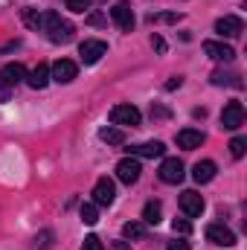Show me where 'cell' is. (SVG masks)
<instances>
[{
	"label": "cell",
	"instance_id": "obj_2",
	"mask_svg": "<svg viewBox=\"0 0 247 250\" xmlns=\"http://www.w3.org/2000/svg\"><path fill=\"white\" fill-rule=\"evenodd\" d=\"M245 125V105L242 102H227L224 105V111H221V128L224 131H236V128H242Z\"/></svg>",
	"mask_w": 247,
	"mask_h": 250
},
{
	"label": "cell",
	"instance_id": "obj_17",
	"mask_svg": "<svg viewBox=\"0 0 247 250\" xmlns=\"http://www.w3.org/2000/svg\"><path fill=\"white\" fill-rule=\"evenodd\" d=\"M204 131H195V128H184V131H178V146L186 148V151H192V148H201L204 146Z\"/></svg>",
	"mask_w": 247,
	"mask_h": 250
},
{
	"label": "cell",
	"instance_id": "obj_25",
	"mask_svg": "<svg viewBox=\"0 0 247 250\" xmlns=\"http://www.w3.org/2000/svg\"><path fill=\"white\" fill-rule=\"evenodd\" d=\"M82 221H84V224H96V221H99L96 204H82Z\"/></svg>",
	"mask_w": 247,
	"mask_h": 250
},
{
	"label": "cell",
	"instance_id": "obj_32",
	"mask_svg": "<svg viewBox=\"0 0 247 250\" xmlns=\"http://www.w3.org/2000/svg\"><path fill=\"white\" fill-rule=\"evenodd\" d=\"M87 23H90V26H105V18H102L99 12H93V15H87Z\"/></svg>",
	"mask_w": 247,
	"mask_h": 250
},
{
	"label": "cell",
	"instance_id": "obj_7",
	"mask_svg": "<svg viewBox=\"0 0 247 250\" xmlns=\"http://www.w3.org/2000/svg\"><path fill=\"white\" fill-rule=\"evenodd\" d=\"M114 198H117L114 181H111V178H99L96 187H93V204H96V207H111Z\"/></svg>",
	"mask_w": 247,
	"mask_h": 250
},
{
	"label": "cell",
	"instance_id": "obj_30",
	"mask_svg": "<svg viewBox=\"0 0 247 250\" xmlns=\"http://www.w3.org/2000/svg\"><path fill=\"white\" fill-rule=\"evenodd\" d=\"M181 15H172V12H166V15H148V21L154 23V21H163V23H175Z\"/></svg>",
	"mask_w": 247,
	"mask_h": 250
},
{
	"label": "cell",
	"instance_id": "obj_6",
	"mask_svg": "<svg viewBox=\"0 0 247 250\" xmlns=\"http://www.w3.org/2000/svg\"><path fill=\"white\" fill-rule=\"evenodd\" d=\"M206 242L209 245H218V248H233L236 245V233L224 224H209L206 227Z\"/></svg>",
	"mask_w": 247,
	"mask_h": 250
},
{
	"label": "cell",
	"instance_id": "obj_14",
	"mask_svg": "<svg viewBox=\"0 0 247 250\" xmlns=\"http://www.w3.org/2000/svg\"><path fill=\"white\" fill-rule=\"evenodd\" d=\"M128 151H131V157H148V160H154V157H163L166 146H163L160 140H151V143H140V146H131Z\"/></svg>",
	"mask_w": 247,
	"mask_h": 250
},
{
	"label": "cell",
	"instance_id": "obj_19",
	"mask_svg": "<svg viewBox=\"0 0 247 250\" xmlns=\"http://www.w3.org/2000/svg\"><path fill=\"white\" fill-rule=\"evenodd\" d=\"M47 82H50V67H47V64H38V67L26 76V84H29L32 90H44Z\"/></svg>",
	"mask_w": 247,
	"mask_h": 250
},
{
	"label": "cell",
	"instance_id": "obj_15",
	"mask_svg": "<svg viewBox=\"0 0 247 250\" xmlns=\"http://www.w3.org/2000/svg\"><path fill=\"white\" fill-rule=\"evenodd\" d=\"M26 79V70H23V64H6L3 70H0V84H6V87H15V84H21Z\"/></svg>",
	"mask_w": 247,
	"mask_h": 250
},
{
	"label": "cell",
	"instance_id": "obj_3",
	"mask_svg": "<svg viewBox=\"0 0 247 250\" xmlns=\"http://www.w3.org/2000/svg\"><path fill=\"white\" fill-rule=\"evenodd\" d=\"M215 32H218L221 38H239V35L245 32V21H242L239 15H224V18L215 21Z\"/></svg>",
	"mask_w": 247,
	"mask_h": 250
},
{
	"label": "cell",
	"instance_id": "obj_21",
	"mask_svg": "<svg viewBox=\"0 0 247 250\" xmlns=\"http://www.w3.org/2000/svg\"><path fill=\"white\" fill-rule=\"evenodd\" d=\"M99 140H102V143H108V146H123V143H125V131H123V128H111V125H108V128H102V131H99Z\"/></svg>",
	"mask_w": 247,
	"mask_h": 250
},
{
	"label": "cell",
	"instance_id": "obj_33",
	"mask_svg": "<svg viewBox=\"0 0 247 250\" xmlns=\"http://www.w3.org/2000/svg\"><path fill=\"white\" fill-rule=\"evenodd\" d=\"M151 47H154L157 53H166V41H163L160 35H151Z\"/></svg>",
	"mask_w": 247,
	"mask_h": 250
},
{
	"label": "cell",
	"instance_id": "obj_5",
	"mask_svg": "<svg viewBox=\"0 0 247 250\" xmlns=\"http://www.w3.org/2000/svg\"><path fill=\"white\" fill-rule=\"evenodd\" d=\"M111 21L123 29V32H131L134 29V23H137V18H134V9L125 3V0H120V3H114V9H111Z\"/></svg>",
	"mask_w": 247,
	"mask_h": 250
},
{
	"label": "cell",
	"instance_id": "obj_23",
	"mask_svg": "<svg viewBox=\"0 0 247 250\" xmlns=\"http://www.w3.org/2000/svg\"><path fill=\"white\" fill-rule=\"evenodd\" d=\"M23 23H26L29 29H41V23H44V15H41L38 9H23Z\"/></svg>",
	"mask_w": 247,
	"mask_h": 250
},
{
	"label": "cell",
	"instance_id": "obj_28",
	"mask_svg": "<svg viewBox=\"0 0 247 250\" xmlns=\"http://www.w3.org/2000/svg\"><path fill=\"white\" fill-rule=\"evenodd\" d=\"M172 230L181 233V236H186V233H192V224H189L186 218H175V221H172Z\"/></svg>",
	"mask_w": 247,
	"mask_h": 250
},
{
	"label": "cell",
	"instance_id": "obj_4",
	"mask_svg": "<svg viewBox=\"0 0 247 250\" xmlns=\"http://www.w3.org/2000/svg\"><path fill=\"white\" fill-rule=\"evenodd\" d=\"M105 53H108V44H105V41L87 38V41H82V44H79V56H82V62H84V64H96Z\"/></svg>",
	"mask_w": 247,
	"mask_h": 250
},
{
	"label": "cell",
	"instance_id": "obj_35",
	"mask_svg": "<svg viewBox=\"0 0 247 250\" xmlns=\"http://www.w3.org/2000/svg\"><path fill=\"white\" fill-rule=\"evenodd\" d=\"M166 250H189V245H186V242H172Z\"/></svg>",
	"mask_w": 247,
	"mask_h": 250
},
{
	"label": "cell",
	"instance_id": "obj_9",
	"mask_svg": "<svg viewBox=\"0 0 247 250\" xmlns=\"http://www.w3.org/2000/svg\"><path fill=\"white\" fill-rule=\"evenodd\" d=\"M184 163L178 160V157H166L163 163H160V181L163 184H181L184 181Z\"/></svg>",
	"mask_w": 247,
	"mask_h": 250
},
{
	"label": "cell",
	"instance_id": "obj_34",
	"mask_svg": "<svg viewBox=\"0 0 247 250\" xmlns=\"http://www.w3.org/2000/svg\"><path fill=\"white\" fill-rule=\"evenodd\" d=\"M9 96H12V87L0 84V102H9Z\"/></svg>",
	"mask_w": 247,
	"mask_h": 250
},
{
	"label": "cell",
	"instance_id": "obj_36",
	"mask_svg": "<svg viewBox=\"0 0 247 250\" xmlns=\"http://www.w3.org/2000/svg\"><path fill=\"white\" fill-rule=\"evenodd\" d=\"M151 117H169V111L166 108H151Z\"/></svg>",
	"mask_w": 247,
	"mask_h": 250
},
{
	"label": "cell",
	"instance_id": "obj_12",
	"mask_svg": "<svg viewBox=\"0 0 247 250\" xmlns=\"http://www.w3.org/2000/svg\"><path fill=\"white\" fill-rule=\"evenodd\" d=\"M204 53H206L212 62H224V64H230L236 59V50L227 47V44H221V41H204Z\"/></svg>",
	"mask_w": 247,
	"mask_h": 250
},
{
	"label": "cell",
	"instance_id": "obj_20",
	"mask_svg": "<svg viewBox=\"0 0 247 250\" xmlns=\"http://www.w3.org/2000/svg\"><path fill=\"white\" fill-rule=\"evenodd\" d=\"M160 218H163L160 201H148V204L143 207V224H160Z\"/></svg>",
	"mask_w": 247,
	"mask_h": 250
},
{
	"label": "cell",
	"instance_id": "obj_18",
	"mask_svg": "<svg viewBox=\"0 0 247 250\" xmlns=\"http://www.w3.org/2000/svg\"><path fill=\"white\" fill-rule=\"evenodd\" d=\"M215 172H218V166H215L212 160H198L195 169H192V181H195V184H209V181L215 178Z\"/></svg>",
	"mask_w": 247,
	"mask_h": 250
},
{
	"label": "cell",
	"instance_id": "obj_26",
	"mask_svg": "<svg viewBox=\"0 0 247 250\" xmlns=\"http://www.w3.org/2000/svg\"><path fill=\"white\" fill-rule=\"evenodd\" d=\"M64 6H67L70 12H76V15H84V12L90 9V0H64Z\"/></svg>",
	"mask_w": 247,
	"mask_h": 250
},
{
	"label": "cell",
	"instance_id": "obj_24",
	"mask_svg": "<svg viewBox=\"0 0 247 250\" xmlns=\"http://www.w3.org/2000/svg\"><path fill=\"white\" fill-rule=\"evenodd\" d=\"M53 230H41L38 236H35V245H32V250H50L53 248Z\"/></svg>",
	"mask_w": 247,
	"mask_h": 250
},
{
	"label": "cell",
	"instance_id": "obj_11",
	"mask_svg": "<svg viewBox=\"0 0 247 250\" xmlns=\"http://www.w3.org/2000/svg\"><path fill=\"white\" fill-rule=\"evenodd\" d=\"M140 120L143 117H140V111L134 105H114L111 108V123L114 125H131L134 128V125H140Z\"/></svg>",
	"mask_w": 247,
	"mask_h": 250
},
{
	"label": "cell",
	"instance_id": "obj_29",
	"mask_svg": "<svg viewBox=\"0 0 247 250\" xmlns=\"http://www.w3.org/2000/svg\"><path fill=\"white\" fill-rule=\"evenodd\" d=\"M82 250H105V245H102V239H99V236H87V239H84V245H82Z\"/></svg>",
	"mask_w": 247,
	"mask_h": 250
},
{
	"label": "cell",
	"instance_id": "obj_1",
	"mask_svg": "<svg viewBox=\"0 0 247 250\" xmlns=\"http://www.w3.org/2000/svg\"><path fill=\"white\" fill-rule=\"evenodd\" d=\"M44 29H47V38L53 41V44H67L70 38H73V23L70 21H64L59 12H47L44 15V23H41Z\"/></svg>",
	"mask_w": 247,
	"mask_h": 250
},
{
	"label": "cell",
	"instance_id": "obj_31",
	"mask_svg": "<svg viewBox=\"0 0 247 250\" xmlns=\"http://www.w3.org/2000/svg\"><path fill=\"white\" fill-rule=\"evenodd\" d=\"M181 84H184V76H172V79H169V82H166L163 87H166V90H178Z\"/></svg>",
	"mask_w": 247,
	"mask_h": 250
},
{
	"label": "cell",
	"instance_id": "obj_10",
	"mask_svg": "<svg viewBox=\"0 0 247 250\" xmlns=\"http://www.w3.org/2000/svg\"><path fill=\"white\" fill-rule=\"evenodd\" d=\"M76 73H79L76 62H70V59H59V62L53 64V70H50V79L59 82V84H70V82L76 79Z\"/></svg>",
	"mask_w": 247,
	"mask_h": 250
},
{
	"label": "cell",
	"instance_id": "obj_13",
	"mask_svg": "<svg viewBox=\"0 0 247 250\" xmlns=\"http://www.w3.org/2000/svg\"><path fill=\"white\" fill-rule=\"evenodd\" d=\"M204 207H206V204H204V198H201L195 189H186L184 195H181V209H184L189 218H198V215L204 212Z\"/></svg>",
	"mask_w": 247,
	"mask_h": 250
},
{
	"label": "cell",
	"instance_id": "obj_37",
	"mask_svg": "<svg viewBox=\"0 0 247 250\" xmlns=\"http://www.w3.org/2000/svg\"><path fill=\"white\" fill-rule=\"evenodd\" d=\"M114 250H131V248H128V242H117V245H114Z\"/></svg>",
	"mask_w": 247,
	"mask_h": 250
},
{
	"label": "cell",
	"instance_id": "obj_8",
	"mask_svg": "<svg viewBox=\"0 0 247 250\" xmlns=\"http://www.w3.org/2000/svg\"><path fill=\"white\" fill-rule=\"evenodd\" d=\"M140 172H143V169H140V157H123V160L117 163V178H120L123 184H128V187L140 181Z\"/></svg>",
	"mask_w": 247,
	"mask_h": 250
},
{
	"label": "cell",
	"instance_id": "obj_16",
	"mask_svg": "<svg viewBox=\"0 0 247 250\" xmlns=\"http://www.w3.org/2000/svg\"><path fill=\"white\" fill-rule=\"evenodd\" d=\"M209 82L215 84V87H245V82H242V76L239 73H230V70H215L212 76H209Z\"/></svg>",
	"mask_w": 247,
	"mask_h": 250
},
{
	"label": "cell",
	"instance_id": "obj_22",
	"mask_svg": "<svg viewBox=\"0 0 247 250\" xmlns=\"http://www.w3.org/2000/svg\"><path fill=\"white\" fill-rule=\"evenodd\" d=\"M123 236L128 239V242L143 239V236H145V224H143V221H128V224L123 227Z\"/></svg>",
	"mask_w": 247,
	"mask_h": 250
},
{
	"label": "cell",
	"instance_id": "obj_27",
	"mask_svg": "<svg viewBox=\"0 0 247 250\" xmlns=\"http://www.w3.org/2000/svg\"><path fill=\"white\" fill-rule=\"evenodd\" d=\"M245 151H247V140L245 137H236V140L230 143V154H233V157H245Z\"/></svg>",
	"mask_w": 247,
	"mask_h": 250
}]
</instances>
